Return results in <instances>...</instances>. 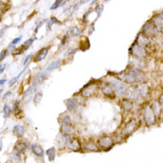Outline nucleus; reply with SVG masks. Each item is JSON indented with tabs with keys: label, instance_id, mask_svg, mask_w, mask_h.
I'll return each instance as SVG.
<instances>
[{
	"label": "nucleus",
	"instance_id": "f257e3e1",
	"mask_svg": "<svg viewBox=\"0 0 163 163\" xmlns=\"http://www.w3.org/2000/svg\"><path fill=\"white\" fill-rule=\"evenodd\" d=\"M119 78L122 81L127 83H137L141 82L143 79V76L142 74L141 71L136 67H131L127 72H125L123 75H119Z\"/></svg>",
	"mask_w": 163,
	"mask_h": 163
},
{
	"label": "nucleus",
	"instance_id": "f03ea898",
	"mask_svg": "<svg viewBox=\"0 0 163 163\" xmlns=\"http://www.w3.org/2000/svg\"><path fill=\"white\" fill-rule=\"evenodd\" d=\"M143 120L148 126H152L155 122V114L152 110V107L149 104H146L143 109Z\"/></svg>",
	"mask_w": 163,
	"mask_h": 163
},
{
	"label": "nucleus",
	"instance_id": "7ed1b4c3",
	"mask_svg": "<svg viewBox=\"0 0 163 163\" xmlns=\"http://www.w3.org/2000/svg\"><path fill=\"white\" fill-rule=\"evenodd\" d=\"M110 84L112 87V88L114 89V91L117 95H119V96H125L126 95V93L128 91V87H126V85L123 82L113 78V79L110 80Z\"/></svg>",
	"mask_w": 163,
	"mask_h": 163
},
{
	"label": "nucleus",
	"instance_id": "20e7f679",
	"mask_svg": "<svg viewBox=\"0 0 163 163\" xmlns=\"http://www.w3.org/2000/svg\"><path fill=\"white\" fill-rule=\"evenodd\" d=\"M130 52L134 56H136L137 58H143L146 55L145 48L143 46H142L141 45H139L137 42H135L132 45L130 48Z\"/></svg>",
	"mask_w": 163,
	"mask_h": 163
},
{
	"label": "nucleus",
	"instance_id": "39448f33",
	"mask_svg": "<svg viewBox=\"0 0 163 163\" xmlns=\"http://www.w3.org/2000/svg\"><path fill=\"white\" fill-rule=\"evenodd\" d=\"M142 32L143 33L144 35H146L147 37H154L156 36L157 32H159L156 29V27L154 26L153 22H147L143 27Z\"/></svg>",
	"mask_w": 163,
	"mask_h": 163
},
{
	"label": "nucleus",
	"instance_id": "423d86ee",
	"mask_svg": "<svg viewBox=\"0 0 163 163\" xmlns=\"http://www.w3.org/2000/svg\"><path fill=\"white\" fill-rule=\"evenodd\" d=\"M113 143H113V139L111 137H110V136H103V137L99 138V140H98L99 146L102 147L105 151H108L110 148H111L112 145H113Z\"/></svg>",
	"mask_w": 163,
	"mask_h": 163
},
{
	"label": "nucleus",
	"instance_id": "0eeeda50",
	"mask_svg": "<svg viewBox=\"0 0 163 163\" xmlns=\"http://www.w3.org/2000/svg\"><path fill=\"white\" fill-rule=\"evenodd\" d=\"M96 83H89L87 84L86 87L83 88V90L81 91V96H84V97H89V96H92L96 91Z\"/></svg>",
	"mask_w": 163,
	"mask_h": 163
},
{
	"label": "nucleus",
	"instance_id": "6e6552de",
	"mask_svg": "<svg viewBox=\"0 0 163 163\" xmlns=\"http://www.w3.org/2000/svg\"><path fill=\"white\" fill-rule=\"evenodd\" d=\"M136 128H137V121L136 120H130L126 125V127L124 128V129L122 130V135L125 136H128L131 135L134 131L136 130Z\"/></svg>",
	"mask_w": 163,
	"mask_h": 163
},
{
	"label": "nucleus",
	"instance_id": "1a4fd4ad",
	"mask_svg": "<svg viewBox=\"0 0 163 163\" xmlns=\"http://www.w3.org/2000/svg\"><path fill=\"white\" fill-rule=\"evenodd\" d=\"M66 145L69 149H71V151H74V152H78L80 151V148H81V144L79 141L74 138V139H69V141L66 143Z\"/></svg>",
	"mask_w": 163,
	"mask_h": 163
},
{
	"label": "nucleus",
	"instance_id": "9d476101",
	"mask_svg": "<svg viewBox=\"0 0 163 163\" xmlns=\"http://www.w3.org/2000/svg\"><path fill=\"white\" fill-rule=\"evenodd\" d=\"M136 91L139 95V96L141 97H146L149 92V87L147 84L145 83H140L137 87H136Z\"/></svg>",
	"mask_w": 163,
	"mask_h": 163
},
{
	"label": "nucleus",
	"instance_id": "9b49d317",
	"mask_svg": "<svg viewBox=\"0 0 163 163\" xmlns=\"http://www.w3.org/2000/svg\"><path fill=\"white\" fill-rule=\"evenodd\" d=\"M136 42H137L139 45H141L142 46L145 47L146 45H148L150 44V39H149V37H147L146 35H144L143 33L141 32L137 36V38H136Z\"/></svg>",
	"mask_w": 163,
	"mask_h": 163
},
{
	"label": "nucleus",
	"instance_id": "f8f14e48",
	"mask_svg": "<svg viewBox=\"0 0 163 163\" xmlns=\"http://www.w3.org/2000/svg\"><path fill=\"white\" fill-rule=\"evenodd\" d=\"M48 51H49V47H44L42 49H40L38 54H36V56L34 57V62H40L42 61L43 59H45L46 57V55L48 54Z\"/></svg>",
	"mask_w": 163,
	"mask_h": 163
},
{
	"label": "nucleus",
	"instance_id": "ddd939ff",
	"mask_svg": "<svg viewBox=\"0 0 163 163\" xmlns=\"http://www.w3.org/2000/svg\"><path fill=\"white\" fill-rule=\"evenodd\" d=\"M102 92H103V94L105 96H107V97H110V98H114V89L112 88V87L110 86V84H109V85H106V86H104V87L102 88Z\"/></svg>",
	"mask_w": 163,
	"mask_h": 163
},
{
	"label": "nucleus",
	"instance_id": "4468645a",
	"mask_svg": "<svg viewBox=\"0 0 163 163\" xmlns=\"http://www.w3.org/2000/svg\"><path fill=\"white\" fill-rule=\"evenodd\" d=\"M66 107H67V110L69 111L75 110L77 107H78V102L76 101V99H74V98H69L66 101Z\"/></svg>",
	"mask_w": 163,
	"mask_h": 163
},
{
	"label": "nucleus",
	"instance_id": "2eb2a0df",
	"mask_svg": "<svg viewBox=\"0 0 163 163\" xmlns=\"http://www.w3.org/2000/svg\"><path fill=\"white\" fill-rule=\"evenodd\" d=\"M13 132L17 137H22L24 136V134H25V129L21 125H15L13 127Z\"/></svg>",
	"mask_w": 163,
	"mask_h": 163
},
{
	"label": "nucleus",
	"instance_id": "dca6fc26",
	"mask_svg": "<svg viewBox=\"0 0 163 163\" xmlns=\"http://www.w3.org/2000/svg\"><path fill=\"white\" fill-rule=\"evenodd\" d=\"M31 149H32L33 152L37 155V156H38V157H43L44 154H45V152H44L43 148L41 147V146H39V145H38V144H31Z\"/></svg>",
	"mask_w": 163,
	"mask_h": 163
},
{
	"label": "nucleus",
	"instance_id": "f3484780",
	"mask_svg": "<svg viewBox=\"0 0 163 163\" xmlns=\"http://www.w3.org/2000/svg\"><path fill=\"white\" fill-rule=\"evenodd\" d=\"M61 132L63 135H71L73 133V129L72 125H66V124H62L61 125Z\"/></svg>",
	"mask_w": 163,
	"mask_h": 163
},
{
	"label": "nucleus",
	"instance_id": "a211bd4d",
	"mask_svg": "<svg viewBox=\"0 0 163 163\" xmlns=\"http://www.w3.org/2000/svg\"><path fill=\"white\" fill-rule=\"evenodd\" d=\"M121 105H122V108L124 109L126 111H129L133 108V103L129 99H124L121 101Z\"/></svg>",
	"mask_w": 163,
	"mask_h": 163
},
{
	"label": "nucleus",
	"instance_id": "6ab92c4d",
	"mask_svg": "<svg viewBox=\"0 0 163 163\" xmlns=\"http://www.w3.org/2000/svg\"><path fill=\"white\" fill-rule=\"evenodd\" d=\"M60 65H61V61H60V60L54 61V62L51 63L49 65L47 66V68L45 70V71L46 73H48V72H50V71H54V70H55V69H57V68H58Z\"/></svg>",
	"mask_w": 163,
	"mask_h": 163
},
{
	"label": "nucleus",
	"instance_id": "aec40b11",
	"mask_svg": "<svg viewBox=\"0 0 163 163\" xmlns=\"http://www.w3.org/2000/svg\"><path fill=\"white\" fill-rule=\"evenodd\" d=\"M84 147L87 149V151H89V152H100L97 145L96 143H94L93 142H88V143H87Z\"/></svg>",
	"mask_w": 163,
	"mask_h": 163
},
{
	"label": "nucleus",
	"instance_id": "412c9836",
	"mask_svg": "<svg viewBox=\"0 0 163 163\" xmlns=\"http://www.w3.org/2000/svg\"><path fill=\"white\" fill-rule=\"evenodd\" d=\"M151 107H152V110H153V112H154V114H155V116H156V117H159L160 114H161V106H160V103L154 102L152 104Z\"/></svg>",
	"mask_w": 163,
	"mask_h": 163
},
{
	"label": "nucleus",
	"instance_id": "4be33fe9",
	"mask_svg": "<svg viewBox=\"0 0 163 163\" xmlns=\"http://www.w3.org/2000/svg\"><path fill=\"white\" fill-rule=\"evenodd\" d=\"M27 148V144L24 142H18L15 144V150L19 152H23Z\"/></svg>",
	"mask_w": 163,
	"mask_h": 163
},
{
	"label": "nucleus",
	"instance_id": "5701e85b",
	"mask_svg": "<svg viewBox=\"0 0 163 163\" xmlns=\"http://www.w3.org/2000/svg\"><path fill=\"white\" fill-rule=\"evenodd\" d=\"M45 153H46L47 157H48L49 161H54V158H55V149H54V147L49 148L48 150H46Z\"/></svg>",
	"mask_w": 163,
	"mask_h": 163
},
{
	"label": "nucleus",
	"instance_id": "b1692460",
	"mask_svg": "<svg viewBox=\"0 0 163 163\" xmlns=\"http://www.w3.org/2000/svg\"><path fill=\"white\" fill-rule=\"evenodd\" d=\"M68 33L70 34L71 37H77V36H78V35L81 33V31H80V30H79L77 26H75V27L71 28V29L69 30Z\"/></svg>",
	"mask_w": 163,
	"mask_h": 163
},
{
	"label": "nucleus",
	"instance_id": "393cba45",
	"mask_svg": "<svg viewBox=\"0 0 163 163\" xmlns=\"http://www.w3.org/2000/svg\"><path fill=\"white\" fill-rule=\"evenodd\" d=\"M61 124H66V125H72V121L70 116L68 115H63L61 118Z\"/></svg>",
	"mask_w": 163,
	"mask_h": 163
},
{
	"label": "nucleus",
	"instance_id": "a878e982",
	"mask_svg": "<svg viewBox=\"0 0 163 163\" xmlns=\"http://www.w3.org/2000/svg\"><path fill=\"white\" fill-rule=\"evenodd\" d=\"M37 84H38V83L34 81V83L32 84V86L30 87V88H29L28 90H26V91L24 92V95H23V96H24V97H26V96H28L31 95V94L33 93V91H34V90H35V88H36V86H37Z\"/></svg>",
	"mask_w": 163,
	"mask_h": 163
},
{
	"label": "nucleus",
	"instance_id": "bb28decb",
	"mask_svg": "<svg viewBox=\"0 0 163 163\" xmlns=\"http://www.w3.org/2000/svg\"><path fill=\"white\" fill-rule=\"evenodd\" d=\"M11 112H12V108H11V107H10L9 105L5 104V105L4 106V110H3V113H4V118H7L8 116H10Z\"/></svg>",
	"mask_w": 163,
	"mask_h": 163
},
{
	"label": "nucleus",
	"instance_id": "cd10ccee",
	"mask_svg": "<svg viewBox=\"0 0 163 163\" xmlns=\"http://www.w3.org/2000/svg\"><path fill=\"white\" fill-rule=\"evenodd\" d=\"M25 69H26V68H24V70H22V71H21V72H20V73H19V74H18L17 76L14 77L13 78H12L11 80H10V82H9V87H13V85H14V84H15V83L17 82V80L19 79V78L22 76V74L23 73V72H24Z\"/></svg>",
	"mask_w": 163,
	"mask_h": 163
},
{
	"label": "nucleus",
	"instance_id": "c85d7f7f",
	"mask_svg": "<svg viewBox=\"0 0 163 163\" xmlns=\"http://www.w3.org/2000/svg\"><path fill=\"white\" fill-rule=\"evenodd\" d=\"M41 99H42V93H37L34 96V103L36 104H38L40 102H41Z\"/></svg>",
	"mask_w": 163,
	"mask_h": 163
},
{
	"label": "nucleus",
	"instance_id": "c756f323",
	"mask_svg": "<svg viewBox=\"0 0 163 163\" xmlns=\"http://www.w3.org/2000/svg\"><path fill=\"white\" fill-rule=\"evenodd\" d=\"M27 48H28V47H26L24 45H22L20 48H17V49H15V51L13 52V54H14V55H16V54H22V53H23V52H24V51L27 49Z\"/></svg>",
	"mask_w": 163,
	"mask_h": 163
},
{
	"label": "nucleus",
	"instance_id": "7c9ffc66",
	"mask_svg": "<svg viewBox=\"0 0 163 163\" xmlns=\"http://www.w3.org/2000/svg\"><path fill=\"white\" fill-rule=\"evenodd\" d=\"M36 39H37V38H29L28 40L24 41V44H23V45H24L26 47H28V48H29V47L32 45V43L34 42V40H36Z\"/></svg>",
	"mask_w": 163,
	"mask_h": 163
},
{
	"label": "nucleus",
	"instance_id": "2f4dec72",
	"mask_svg": "<svg viewBox=\"0 0 163 163\" xmlns=\"http://www.w3.org/2000/svg\"><path fill=\"white\" fill-rule=\"evenodd\" d=\"M62 1H63V0H56V1L54 2V4H53V5L50 7V9H51V10H54V9L58 8V7L60 6V5L62 4Z\"/></svg>",
	"mask_w": 163,
	"mask_h": 163
},
{
	"label": "nucleus",
	"instance_id": "473e14b6",
	"mask_svg": "<svg viewBox=\"0 0 163 163\" xmlns=\"http://www.w3.org/2000/svg\"><path fill=\"white\" fill-rule=\"evenodd\" d=\"M7 53H8V50H4V51H2V52H1L0 61H3V60L5 58V56L7 55Z\"/></svg>",
	"mask_w": 163,
	"mask_h": 163
},
{
	"label": "nucleus",
	"instance_id": "72a5a7b5",
	"mask_svg": "<svg viewBox=\"0 0 163 163\" xmlns=\"http://www.w3.org/2000/svg\"><path fill=\"white\" fill-rule=\"evenodd\" d=\"M22 36H20V37H18V38H14L13 41H12V45H15V44H17V43H19L21 40H22Z\"/></svg>",
	"mask_w": 163,
	"mask_h": 163
},
{
	"label": "nucleus",
	"instance_id": "f704fd0d",
	"mask_svg": "<svg viewBox=\"0 0 163 163\" xmlns=\"http://www.w3.org/2000/svg\"><path fill=\"white\" fill-rule=\"evenodd\" d=\"M103 5H98V6H96V11L98 12V14H99V15L101 14V13L103 12Z\"/></svg>",
	"mask_w": 163,
	"mask_h": 163
},
{
	"label": "nucleus",
	"instance_id": "c9c22d12",
	"mask_svg": "<svg viewBox=\"0 0 163 163\" xmlns=\"http://www.w3.org/2000/svg\"><path fill=\"white\" fill-rule=\"evenodd\" d=\"M13 159L19 161L21 160V156H20V152H16V153H14V154H13Z\"/></svg>",
	"mask_w": 163,
	"mask_h": 163
},
{
	"label": "nucleus",
	"instance_id": "e433bc0d",
	"mask_svg": "<svg viewBox=\"0 0 163 163\" xmlns=\"http://www.w3.org/2000/svg\"><path fill=\"white\" fill-rule=\"evenodd\" d=\"M31 54H29L26 58H25V60L23 61V65H26L29 62H30V59H31Z\"/></svg>",
	"mask_w": 163,
	"mask_h": 163
},
{
	"label": "nucleus",
	"instance_id": "4c0bfd02",
	"mask_svg": "<svg viewBox=\"0 0 163 163\" xmlns=\"http://www.w3.org/2000/svg\"><path fill=\"white\" fill-rule=\"evenodd\" d=\"M159 103H160V106H161V110H162L163 112V95L161 96V98H160Z\"/></svg>",
	"mask_w": 163,
	"mask_h": 163
},
{
	"label": "nucleus",
	"instance_id": "58836bf2",
	"mask_svg": "<svg viewBox=\"0 0 163 163\" xmlns=\"http://www.w3.org/2000/svg\"><path fill=\"white\" fill-rule=\"evenodd\" d=\"M5 69V63H4V64H1V69H0V73H1V74L4 72Z\"/></svg>",
	"mask_w": 163,
	"mask_h": 163
},
{
	"label": "nucleus",
	"instance_id": "ea45409f",
	"mask_svg": "<svg viewBox=\"0 0 163 163\" xmlns=\"http://www.w3.org/2000/svg\"><path fill=\"white\" fill-rule=\"evenodd\" d=\"M11 95H12V92H10V91H9V92H7V93H6V94L5 95V96H4V99H6V98H8L9 96H11Z\"/></svg>",
	"mask_w": 163,
	"mask_h": 163
},
{
	"label": "nucleus",
	"instance_id": "a19ab883",
	"mask_svg": "<svg viewBox=\"0 0 163 163\" xmlns=\"http://www.w3.org/2000/svg\"><path fill=\"white\" fill-rule=\"evenodd\" d=\"M0 82H1V83H0V84H1V86H4V85L5 84V82H6V79H5V78L1 79V81H0Z\"/></svg>",
	"mask_w": 163,
	"mask_h": 163
},
{
	"label": "nucleus",
	"instance_id": "79ce46f5",
	"mask_svg": "<svg viewBox=\"0 0 163 163\" xmlns=\"http://www.w3.org/2000/svg\"><path fill=\"white\" fill-rule=\"evenodd\" d=\"M87 1H90V0H84V1H82V2H80V4H79V5H83L84 3H86V2H87Z\"/></svg>",
	"mask_w": 163,
	"mask_h": 163
},
{
	"label": "nucleus",
	"instance_id": "37998d69",
	"mask_svg": "<svg viewBox=\"0 0 163 163\" xmlns=\"http://www.w3.org/2000/svg\"><path fill=\"white\" fill-rule=\"evenodd\" d=\"M161 18H162V20H163V13H161Z\"/></svg>",
	"mask_w": 163,
	"mask_h": 163
},
{
	"label": "nucleus",
	"instance_id": "c03bdc74",
	"mask_svg": "<svg viewBox=\"0 0 163 163\" xmlns=\"http://www.w3.org/2000/svg\"><path fill=\"white\" fill-rule=\"evenodd\" d=\"M161 47L163 48V40H162V42H161Z\"/></svg>",
	"mask_w": 163,
	"mask_h": 163
},
{
	"label": "nucleus",
	"instance_id": "a18cd8bd",
	"mask_svg": "<svg viewBox=\"0 0 163 163\" xmlns=\"http://www.w3.org/2000/svg\"><path fill=\"white\" fill-rule=\"evenodd\" d=\"M106 1H109V0H106Z\"/></svg>",
	"mask_w": 163,
	"mask_h": 163
}]
</instances>
